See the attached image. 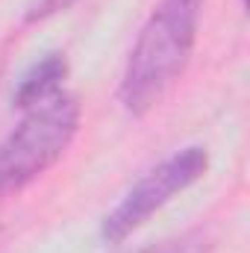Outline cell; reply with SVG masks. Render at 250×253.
<instances>
[{
  "mask_svg": "<svg viewBox=\"0 0 250 253\" xmlns=\"http://www.w3.org/2000/svg\"><path fill=\"white\" fill-rule=\"evenodd\" d=\"M80 129V103L74 94L53 97L27 109L21 124L0 144V197L27 189L71 147Z\"/></svg>",
  "mask_w": 250,
  "mask_h": 253,
  "instance_id": "cell-2",
  "label": "cell"
},
{
  "mask_svg": "<svg viewBox=\"0 0 250 253\" xmlns=\"http://www.w3.org/2000/svg\"><path fill=\"white\" fill-rule=\"evenodd\" d=\"M200 12L203 0H159L147 15L118 88L129 115H147L180 80L197 42Z\"/></svg>",
  "mask_w": 250,
  "mask_h": 253,
  "instance_id": "cell-1",
  "label": "cell"
},
{
  "mask_svg": "<svg viewBox=\"0 0 250 253\" xmlns=\"http://www.w3.org/2000/svg\"><path fill=\"white\" fill-rule=\"evenodd\" d=\"M209 156L203 147H183L156 168H150L132 189L121 197V203L103 218L100 236L106 245H118L126 236H132L153 212H159L171 197L194 186L206 174Z\"/></svg>",
  "mask_w": 250,
  "mask_h": 253,
  "instance_id": "cell-3",
  "label": "cell"
},
{
  "mask_svg": "<svg viewBox=\"0 0 250 253\" xmlns=\"http://www.w3.org/2000/svg\"><path fill=\"white\" fill-rule=\"evenodd\" d=\"M68 77V62L62 53H50L42 62H36L18 83L15 88V106L30 109L47 97H53L62 88V80Z\"/></svg>",
  "mask_w": 250,
  "mask_h": 253,
  "instance_id": "cell-4",
  "label": "cell"
}]
</instances>
